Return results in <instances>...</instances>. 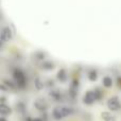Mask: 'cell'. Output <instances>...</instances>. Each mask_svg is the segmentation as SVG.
Segmentation results:
<instances>
[{"label":"cell","instance_id":"ffe728a7","mask_svg":"<svg viewBox=\"0 0 121 121\" xmlns=\"http://www.w3.org/2000/svg\"><path fill=\"white\" fill-rule=\"evenodd\" d=\"M32 121H44V120L42 118H34V119H32Z\"/></svg>","mask_w":121,"mask_h":121},{"label":"cell","instance_id":"6da1fadb","mask_svg":"<svg viewBox=\"0 0 121 121\" xmlns=\"http://www.w3.org/2000/svg\"><path fill=\"white\" fill-rule=\"evenodd\" d=\"M73 113V109L68 106H56L52 112V116L54 119L60 120L63 118L70 116Z\"/></svg>","mask_w":121,"mask_h":121},{"label":"cell","instance_id":"9a60e30c","mask_svg":"<svg viewBox=\"0 0 121 121\" xmlns=\"http://www.w3.org/2000/svg\"><path fill=\"white\" fill-rule=\"evenodd\" d=\"M88 79H89V81H91V82L97 81V79H98V73H97V71L90 70L89 72H88Z\"/></svg>","mask_w":121,"mask_h":121},{"label":"cell","instance_id":"30bf717a","mask_svg":"<svg viewBox=\"0 0 121 121\" xmlns=\"http://www.w3.org/2000/svg\"><path fill=\"white\" fill-rule=\"evenodd\" d=\"M40 68H43L44 70H52L54 68V63L50 60H43V63L40 64Z\"/></svg>","mask_w":121,"mask_h":121},{"label":"cell","instance_id":"5bb4252c","mask_svg":"<svg viewBox=\"0 0 121 121\" xmlns=\"http://www.w3.org/2000/svg\"><path fill=\"white\" fill-rule=\"evenodd\" d=\"M34 84H35V87L37 90H42V89H44V87H45V84L43 83V81L39 78H36L35 81H34Z\"/></svg>","mask_w":121,"mask_h":121},{"label":"cell","instance_id":"ac0fdd59","mask_svg":"<svg viewBox=\"0 0 121 121\" xmlns=\"http://www.w3.org/2000/svg\"><path fill=\"white\" fill-rule=\"evenodd\" d=\"M45 53H43V52H36L35 53V57H37L38 60H44V59H45Z\"/></svg>","mask_w":121,"mask_h":121},{"label":"cell","instance_id":"8fae6325","mask_svg":"<svg viewBox=\"0 0 121 121\" xmlns=\"http://www.w3.org/2000/svg\"><path fill=\"white\" fill-rule=\"evenodd\" d=\"M56 78L57 80H59L60 82H62V83H65L67 80V72L65 71V69H60V71L57 72L56 74Z\"/></svg>","mask_w":121,"mask_h":121},{"label":"cell","instance_id":"7a4b0ae2","mask_svg":"<svg viewBox=\"0 0 121 121\" xmlns=\"http://www.w3.org/2000/svg\"><path fill=\"white\" fill-rule=\"evenodd\" d=\"M13 78H14L15 82H16V85L19 88H23L26 86V75L20 69H15L14 72H13Z\"/></svg>","mask_w":121,"mask_h":121},{"label":"cell","instance_id":"d6986e66","mask_svg":"<svg viewBox=\"0 0 121 121\" xmlns=\"http://www.w3.org/2000/svg\"><path fill=\"white\" fill-rule=\"evenodd\" d=\"M117 84H118V86L121 88V78H118L117 79Z\"/></svg>","mask_w":121,"mask_h":121},{"label":"cell","instance_id":"3957f363","mask_svg":"<svg viewBox=\"0 0 121 121\" xmlns=\"http://www.w3.org/2000/svg\"><path fill=\"white\" fill-rule=\"evenodd\" d=\"M107 107H108L111 111L116 112L118 109H120L121 107V102L117 97H112L107 100Z\"/></svg>","mask_w":121,"mask_h":121},{"label":"cell","instance_id":"277c9868","mask_svg":"<svg viewBox=\"0 0 121 121\" xmlns=\"http://www.w3.org/2000/svg\"><path fill=\"white\" fill-rule=\"evenodd\" d=\"M12 30L10 29L9 27H4L1 31V35H0V39H1V43L4 44V43L9 42V40L12 38Z\"/></svg>","mask_w":121,"mask_h":121},{"label":"cell","instance_id":"2e32d148","mask_svg":"<svg viewBox=\"0 0 121 121\" xmlns=\"http://www.w3.org/2000/svg\"><path fill=\"white\" fill-rule=\"evenodd\" d=\"M16 109L19 112L20 114H23L26 112V105L22 102H18L16 105Z\"/></svg>","mask_w":121,"mask_h":121},{"label":"cell","instance_id":"9c48e42d","mask_svg":"<svg viewBox=\"0 0 121 121\" xmlns=\"http://www.w3.org/2000/svg\"><path fill=\"white\" fill-rule=\"evenodd\" d=\"M50 97L54 101H62L63 99H64V98H63V97H64V96H63V94L60 91V90H57V89H52V90H51V91H50Z\"/></svg>","mask_w":121,"mask_h":121},{"label":"cell","instance_id":"8992f818","mask_svg":"<svg viewBox=\"0 0 121 121\" xmlns=\"http://www.w3.org/2000/svg\"><path fill=\"white\" fill-rule=\"evenodd\" d=\"M96 100H97L96 95H95V91H92V90H88V91L85 94L84 98H83V102L85 103V104H87V105L92 104Z\"/></svg>","mask_w":121,"mask_h":121},{"label":"cell","instance_id":"e0dca14e","mask_svg":"<svg viewBox=\"0 0 121 121\" xmlns=\"http://www.w3.org/2000/svg\"><path fill=\"white\" fill-rule=\"evenodd\" d=\"M94 91H95V95H96V99H97V100H101V99L103 98L102 91H101V90L99 89L98 87H96V89H95Z\"/></svg>","mask_w":121,"mask_h":121},{"label":"cell","instance_id":"ba28073f","mask_svg":"<svg viewBox=\"0 0 121 121\" xmlns=\"http://www.w3.org/2000/svg\"><path fill=\"white\" fill-rule=\"evenodd\" d=\"M0 113H1V116H10L12 114V108L9 105L1 103L0 104Z\"/></svg>","mask_w":121,"mask_h":121},{"label":"cell","instance_id":"5b68a950","mask_svg":"<svg viewBox=\"0 0 121 121\" xmlns=\"http://www.w3.org/2000/svg\"><path fill=\"white\" fill-rule=\"evenodd\" d=\"M33 105L39 112H46L47 108H48V103H47V101L45 99H37V100L34 101Z\"/></svg>","mask_w":121,"mask_h":121},{"label":"cell","instance_id":"52a82bcc","mask_svg":"<svg viewBox=\"0 0 121 121\" xmlns=\"http://www.w3.org/2000/svg\"><path fill=\"white\" fill-rule=\"evenodd\" d=\"M0 88L3 91H8V90H11L13 88H15V85L10 81H6V80H3L1 82V85H0Z\"/></svg>","mask_w":121,"mask_h":121},{"label":"cell","instance_id":"4fadbf2b","mask_svg":"<svg viewBox=\"0 0 121 121\" xmlns=\"http://www.w3.org/2000/svg\"><path fill=\"white\" fill-rule=\"evenodd\" d=\"M101 117L103 118L104 121H116L115 117H114L113 115H111L109 113H106V112H103V113L101 114Z\"/></svg>","mask_w":121,"mask_h":121},{"label":"cell","instance_id":"7c38bea8","mask_svg":"<svg viewBox=\"0 0 121 121\" xmlns=\"http://www.w3.org/2000/svg\"><path fill=\"white\" fill-rule=\"evenodd\" d=\"M102 84L105 88H111L112 86H113V79H112L111 77H108V75H106V77L103 78Z\"/></svg>","mask_w":121,"mask_h":121},{"label":"cell","instance_id":"44dd1931","mask_svg":"<svg viewBox=\"0 0 121 121\" xmlns=\"http://www.w3.org/2000/svg\"><path fill=\"white\" fill-rule=\"evenodd\" d=\"M0 121H6V119L4 118V116H2V117L0 118Z\"/></svg>","mask_w":121,"mask_h":121}]
</instances>
